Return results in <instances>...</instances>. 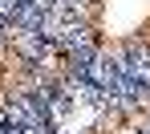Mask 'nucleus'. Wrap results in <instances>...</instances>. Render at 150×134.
I'll return each mask as SVG.
<instances>
[{
	"instance_id": "obj_4",
	"label": "nucleus",
	"mask_w": 150,
	"mask_h": 134,
	"mask_svg": "<svg viewBox=\"0 0 150 134\" xmlns=\"http://www.w3.org/2000/svg\"><path fill=\"white\" fill-rule=\"evenodd\" d=\"M134 134H142V130H134Z\"/></svg>"
},
{
	"instance_id": "obj_2",
	"label": "nucleus",
	"mask_w": 150,
	"mask_h": 134,
	"mask_svg": "<svg viewBox=\"0 0 150 134\" xmlns=\"http://www.w3.org/2000/svg\"><path fill=\"white\" fill-rule=\"evenodd\" d=\"M0 134H16V126H8V122L0 118Z\"/></svg>"
},
{
	"instance_id": "obj_3",
	"label": "nucleus",
	"mask_w": 150,
	"mask_h": 134,
	"mask_svg": "<svg viewBox=\"0 0 150 134\" xmlns=\"http://www.w3.org/2000/svg\"><path fill=\"white\" fill-rule=\"evenodd\" d=\"M142 134H150V122H146V126H142Z\"/></svg>"
},
{
	"instance_id": "obj_1",
	"label": "nucleus",
	"mask_w": 150,
	"mask_h": 134,
	"mask_svg": "<svg viewBox=\"0 0 150 134\" xmlns=\"http://www.w3.org/2000/svg\"><path fill=\"white\" fill-rule=\"evenodd\" d=\"M12 12H16V0H0V25H8Z\"/></svg>"
}]
</instances>
